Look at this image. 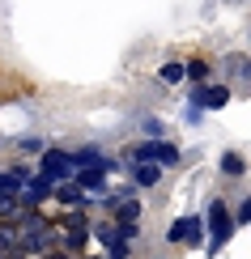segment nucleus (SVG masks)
I'll return each mask as SVG.
<instances>
[{"label": "nucleus", "instance_id": "nucleus-10", "mask_svg": "<svg viewBox=\"0 0 251 259\" xmlns=\"http://www.w3.org/2000/svg\"><path fill=\"white\" fill-rule=\"evenodd\" d=\"M217 170H222L226 179H247V157L238 153V149H226L222 161H217Z\"/></svg>", "mask_w": 251, "mask_h": 259}, {"label": "nucleus", "instance_id": "nucleus-17", "mask_svg": "<svg viewBox=\"0 0 251 259\" xmlns=\"http://www.w3.org/2000/svg\"><path fill=\"white\" fill-rule=\"evenodd\" d=\"M17 191H21V179L9 166H0V196H17Z\"/></svg>", "mask_w": 251, "mask_h": 259}, {"label": "nucleus", "instance_id": "nucleus-8", "mask_svg": "<svg viewBox=\"0 0 251 259\" xmlns=\"http://www.w3.org/2000/svg\"><path fill=\"white\" fill-rule=\"evenodd\" d=\"M115 238H119V234H115V221H111V217H94V221H90V242L98 246V251H106ZM94 246H90V251H94Z\"/></svg>", "mask_w": 251, "mask_h": 259}, {"label": "nucleus", "instance_id": "nucleus-21", "mask_svg": "<svg viewBox=\"0 0 251 259\" xmlns=\"http://www.w3.org/2000/svg\"><path fill=\"white\" fill-rule=\"evenodd\" d=\"M166 246H183V217H174V221H170V230H166Z\"/></svg>", "mask_w": 251, "mask_h": 259}, {"label": "nucleus", "instance_id": "nucleus-6", "mask_svg": "<svg viewBox=\"0 0 251 259\" xmlns=\"http://www.w3.org/2000/svg\"><path fill=\"white\" fill-rule=\"evenodd\" d=\"M179 161H183V149L174 145L170 136H162L158 145H154V166L162 170V175H166V170H174V166H179Z\"/></svg>", "mask_w": 251, "mask_h": 259}, {"label": "nucleus", "instance_id": "nucleus-19", "mask_svg": "<svg viewBox=\"0 0 251 259\" xmlns=\"http://www.w3.org/2000/svg\"><path fill=\"white\" fill-rule=\"evenodd\" d=\"M183 123H188V127H196V123H204V111H200V106H196L192 98H188V106H183Z\"/></svg>", "mask_w": 251, "mask_h": 259}, {"label": "nucleus", "instance_id": "nucleus-2", "mask_svg": "<svg viewBox=\"0 0 251 259\" xmlns=\"http://www.w3.org/2000/svg\"><path fill=\"white\" fill-rule=\"evenodd\" d=\"M34 175H43L51 183V187H60V183H73V161H68V149H60V145H47L43 153L34 157Z\"/></svg>", "mask_w": 251, "mask_h": 259}, {"label": "nucleus", "instance_id": "nucleus-20", "mask_svg": "<svg viewBox=\"0 0 251 259\" xmlns=\"http://www.w3.org/2000/svg\"><path fill=\"white\" fill-rule=\"evenodd\" d=\"M230 221H234V230H243V225L251 221V204H247V200H238V204H234V217H230Z\"/></svg>", "mask_w": 251, "mask_h": 259}, {"label": "nucleus", "instance_id": "nucleus-5", "mask_svg": "<svg viewBox=\"0 0 251 259\" xmlns=\"http://www.w3.org/2000/svg\"><path fill=\"white\" fill-rule=\"evenodd\" d=\"M124 170H128V183H132L136 191H149V187L162 183V170L154 166V161H136V166H124Z\"/></svg>", "mask_w": 251, "mask_h": 259}, {"label": "nucleus", "instance_id": "nucleus-9", "mask_svg": "<svg viewBox=\"0 0 251 259\" xmlns=\"http://www.w3.org/2000/svg\"><path fill=\"white\" fill-rule=\"evenodd\" d=\"M51 200L60 204V212L64 208H90V200L77 191V183H60V187H51Z\"/></svg>", "mask_w": 251, "mask_h": 259}, {"label": "nucleus", "instance_id": "nucleus-4", "mask_svg": "<svg viewBox=\"0 0 251 259\" xmlns=\"http://www.w3.org/2000/svg\"><path fill=\"white\" fill-rule=\"evenodd\" d=\"M68 161H73V170H102V145H77V149H68Z\"/></svg>", "mask_w": 251, "mask_h": 259}, {"label": "nucleus", "instance_id": "nucleus-11", "mask_svg": "<svg viewBox=\"0 0 251 259\" xmlns=\"http://www.w3.org/2000/svg\"><path fill=\"white\" fill-rule=\"evenodd\" d=\"M111 221H140L145 217V204H140V196H132V200H119L111 212H106Z\"/></svg>", "mask_w": 251, "mask_h": 259}, {"label": "nucleus", "instance_id": "nucleus-12", "mask_svg": "<svg viewBox=\"0 0 251 259\" xmlns=\"http://www.w3.org/2000/svg\"><path fill=\"white\" fill-rule=\"evenodd\" d=\"M183 246H204V221L196 217V212H188V217H183Z\"/></svg>", "mask_w": 251, "mask_h": 259}, {"label": "nucleus", "instance_id": "nucleus-1", "mask_svg": "<svg viewBox=\"0 0 251 259\" xmlns=\"http://www.w3.org/2000/svg\"><path fill=\"white\" fill-rule=\"evenodd\" d=\"M200 221H204V251H209V255H222V246L230 242V234H234L230 200H226V196H213L209 208L200 212Z\"/></svg>", "mask_w": 251, "mask_h": 259}, {"label": "nucleus", "instance_id": "nucleus-22", "mask_svg": "<svg viewBox=\"0 0 251 259\" xmlns=\"http://www.w3.org/2000/svg\"><path fill=\"white\" fill-rule=\"evenodd\" d=\"M39 259H68V255H64V251H56V246H51V251H47V255H39Z\"/></svg>", "mask_w": 251, "mask_h": 259}, {"label": "nucleus", "instance_id": "nucleus-15", "mask_svg": "<svg viewBox=\"0 0 251 259\" xmlns=\"http://www.w3.org/2000/svg\"><path fill=\"white\" fill-rule=\"evenodd\" d=\"M140 132H145L140 140H162L166 136V123H162L158 115H140Z\"/></svg>", "mask_w": 251, "mask_h": 259}, {"label": "nucleus", "instance_id": "nucleus-14", "mask_svg": "<svg viewBox=\"0 0 251 259\" xmlns=\"http://www.w3.org/2000/svg\"><path fill=\"white\" fill-rule=\"evenodd\" d=\"M158 81L166 85V90H179V85H183V60H166L158 68Z\"/></svg>", "mask_w": 251, "mask_h": 259}, {"label": "nucleus", "instance_id": "nucleus-7", "mask_svg": "<svg viewBox=\"0 0 251 259\" xmlns=\"http://www.w3.org/2000/svg\"><path fill=\"white\" fill-rule=\"evenodd\" d=\"M183 81H192V90H196V85H209L213 81V64L204 60V56L183 60Z\"/></svg>", "mask_w": 251, "mask_h": 259}, {"label": "nucleus", "instance_id": "nucleus-3", "mask_svg": "<svg viewBox=\"0 0 251 259\" xmlns=\"http://www.w3.org/2000/svg\"><path fill=\"white\" fill-rule=\"evenodd\" d=\"M188 98L200 106V111H222V106H230V85L222 81H209V85H196Z\"/></svg>", "mask_w": 251, "mask_h": 259}, {"label": "nucleus", "instance_id": "nucleus-18", "mask_svg": "<svg viewBox=\"0 0 251 259\" xmlns=\"http://www.w3.org/2000/svg\"><path fill=\"white\" fill-rule=\"evenodd\" d=\"M132 251H136V246H128V242H111V246H106V251H98V255H102V259H132Z\"/></svg>", "mask_w": 251, "mask_h": 259}, {"label": "nucleus", "instance_id": "nucleus-16", "mask_svg": "<svg viewBox=\"0 0 251 259\" xmlns=\"http://www.w3.org/2000/svg\"><path fill=\"white\" fill-rule=\"evenodd\" d=\"M21 212V200L17 196H0V225H13Z\"/></svg>", "mask_w": 251, "mask_h": 259}, {"label": "nucleus", "instance_id": "nucleus-23", "mask_svg": "<svg viewBox=\"0 0 251 259\" xmlns=\"http://www.w3.org/2000/svg\"><path fill=\"white\" fill-rule=\"evenodd\" d=\"M81 259H102V255H98V251H85V255H81Z\"/></svg>", "mask_w": 251, "mask_h": 259}, {"label": "nucleus", "instance_id": "nucleus-13", "mask_svg": "<svg viewBox=\"0 0 251 259\" xmlns=\"http://www.w3.org/2000/svg\"><path fill=\"white\" fill-rule=\"evenodd\" d=\"M13 149H17L21 157H39L43 149H47V140L34 136V132H21V136H13Z\"/></svg>", "mask_w": 251, "mask_h": 259}]
</instances>
